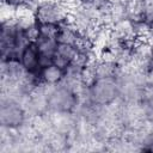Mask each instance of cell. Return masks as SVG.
I'll return each mask as SVG.
<instances>
[{"label": "cell", "instance_id": "6da1fadb", "mask_svg": "<svg viewBox=\"0 0 153 153\" xmlns=\"http://www.w3.org/2000/svg\"><path fill=\"white\" fill-rule=\"evenodd\" d=\"M72 6L63 0H39L35 7L37 23L62 24L68 20Z\"/></svg>", "mask_w": 153, "mask_h": 153}, {"label": "cell", "instance_id": "7a4b0ae2", "mask_svg": "<svg viewBox=\"0 0 153 153\" xmlns=\"http://www.w3.org/2000/svg\"><path fill=\"white\" fill-rule=\"evenodd\" d=\"M78 103V94L69 87L62 84L48 86V111L74 112Z\"/></svg>", "mask_w": 153, "mask_h": 153}, {"label": "cell", "instance_id": "3957f363", "mask_svg": "<svg viewBox=\"0 0 153 153\" xmlns=\"http://www.w3.org/2000/svg\"><path fill=\"white\" fill-rule=\"evenodd\" d=\"M88 92L91 100L99 105H108L117 100L121 94L117 76L96 79L94 82L91 86H88Z\"/></svg>", "mask_w": 153, "mask_h": 153}, {"label": "cell", "instance_id": "277c9868", "mask_svg": "<svg viewBox=\"0 0 153 153\" xmlns=\"http://www.w3.org/2000/svg\"><path fill=\"white\" fill-rule=\"evenodd\" d=\"M27 120H29V116L23 104H20L19 102L8 99V98L0 99V124L1 127L10 128V129H18Z\"/></svg>", "mask_w": 153, "mask_h": 153}, {"label": "cell", "instance_id": "5b68a950", "mask_svg": "<svg viewBox=\"0 0 153 153\" xmlns=\"http://www.w3.org/2000/svg\"><path fill=\"white\" fill-rule=\"evenodd\" d=\"M27 71L23 66L19 59H6L1 60L0 63V76H1V91L18 87L27 75Z\"/></svg>", "mask_w": 153, "mask_h": 153}, {"label": "cell", "instance_id": "8992f818", "mask_svg": "<svg viewBox=\"0 0 153 153\" xmlns=\"http://www.w3.org/2000/svg\"><path fill=\"white\" fill-rule=\"evenodd\" d=\"M129 66L147 75L149 69L153 67V48L151 42L143 38L134 41Z\"/></svg>", "mask_w": 153, "mask_h": 153}, {"label": "cell", "instance_id": "52a82bcc", "mask_svg": "<svg viewBox=\"0 0 153 153\" xmlns=\"http://www.w3.org/2000/svg\"><path fill=\"white\" fill-rule=\"evenodd\" d=\"M20 26L14 18L1 20V33H0V54L1 60L18 59L16 55L17 35Z\"/></svg>", "mask_w": 153, "mask_h": 153}, {"label": "cell", "instance_id": "ba28073f", "mask_svg": "<svg viewBox=\"0 0 153 153\" xmlns=\"http://www.w3.org/2000/svg\"><path fill=\"white\" fill-rule=\"evenodd\" d=\"M109 30H110V35L114 38H117L120 41L134 42L135 39H137L136 31H135V24L129 18H124V19L112 24L109 27Z\"/></svg>", "mask_w": 153, "mask_h": 153}, {"label": "cell", "instance_id": "9c48e42d", "mask_svg": "<svg viewBox=\"0 0 153 153\" xmlns=\"http://www.w3.org/2000/svg\"><path fill=\"white\" fill-rule=\"evenodd\" d=\"M39 53V61L41 66L45 67L53 63V59L57 48V41L55 38H48V37H42L39 36L38 39L35 42Z\"/></svg>", "mask_w": 153, "mask_h": 153}, {"label": "cell", "instance_id": "30bf717a", "mask_svg": "<svg viewBox=\"0 0 153 153\" xmlns=\"http://www.w3.org/2000/svg\"><path fill=\"white\" fill-rule=\"evenodd\" d=\"M19 60L22 61L25 69L30 73H39L42 66L39 61V53L37 49V45L35 42H31L26 45V48L23 50Z\"/></svg>", "mask_w": 153, "mask_h": 153}, {"label": "cell", "instance_id": "8fae6325", "mask_svg": "<svg viewBox=\"0 0 153 153\" xmlns=\"http://www.w3.org/2000/svg\"><path fill=\"white\" fill-rule=\"evenodd\" d=\"M76 54H78V49L74 45L59 43L53 59V63L62 69H66L71 65V62L74 60Z\"/></svg>", "mask_w": 153, "mask_h": 153}, {"label": "cell", "instance_id": "7c38bea8", "mask_svg": "<svg viewBox=\"0 0 153 153\" xmlns=\"http://www.w3.org/2000/svg\"><path fill=\"white\" fill-rule=\"evenodd\" d=\"M82 38V35L67 20L62 24H60V29L56 36L57 43H65V44H71L76 48L79 44L80 39Z\"/></svg>", "mask_w": 153, "mask_h": 153}, {"label": "cell", "instance_id": "4fadbf2b", "mask_svg": "<svg viewBox=\"0 0 153 153\" xmlns=\"http://www.w3.org/2000/svg\"><path fill=\"white\" fill-rule=\"evenodd\" d=\"M38 75H39L42 84H44L47 86H54V85H57L62 81L63 75H65V69L51 63L49 66L42 67Z\"/></svg>", "mask_w": 153, "mask_h": 153}, {"label": "cell", "instance_id": "5bb4252c", "mask_svg": "<svg viewBox=\"0 0 153 153\" xmlns=\"http://www.w3.org/2000/svg\"><path fill=\"white\" fill-rule=\"evenodd\" d=\"M121 69V66L112 61L106 60H97L96 63V76L97 79L102 78H116L118 72Z\"/></svg>", "mask_w": 153, "mask_h": 153}, {"label": "cell", "instance_id": "9a60e30c", "mask_svg": "<svg viewBox=\"0 0 153 153\" xmlns=\"http://www.w3.org/2000/svg\"><path fill=\"white\" fill-rule=\"evenodd\" d=\"M124 5L129 19H131L133 22L145 20L146 0H126Z\"/></svg>", "mask_w": 153, "mask_h": 153}, {"label": "cell", "instance_id": "2e32d148", "mask_svg": "<svg viewBox=\"0 0 153 153\" xmlns=\"http://www.w3.org/2000/svg\"><path fill=\"white\" fill-rule=\"evenodd\" d=\"M38 29H39V36L56 39V36H57V32L60 29V24L38 23Z\"/></svg>", "mask_w": 153, "mask_h": 153}, {"label": "cell", "instance_id": "e0dca14e", "mask_svg": "<svg viewBox=\"0 0 153 153\" xmlns=\"http://www.w3.org/2000/svg\"><path fill=\"white\" fill-rule=\"evenodd\" d=\"M39 0H1V2H5L7 5H11L16 8L23 7V6H29V7H36Z\"/></svg>", "mask_w": 153, "mask_h": 153}, {"label": "cell", "instance_id": "ac0fdd59", "mask_svg": "<svg viewBox=\"0 0 153 153\" xmlns=\"http://www.w3.org/2000/svg\"><path fill=\"white\" fill-rule=\"evenodd\" d=\"M147 82L153 85V67L149 69V72L147 73Z\"/></svg>", "mask_w": 153, "mask_h": 153}, {"label": "cell", "instance_id": "d6986e66", "mask_svg": "<svg viewBox=\"0 0 153 153\" xmlns=\"http://www.w3.org/2000/svg\"><path fill=\"white\" fill-rule=\"evenodd\" d=\"M94 0H76V4H80V5H91L93 4Z\"/></svg>", "mask_w": 153, "mask_h": 153}, {"label": "cell", "instance_id": "ffe728a7", "mask_svg": "<svg viewBox=\"0 0 153 153\" xmlns=\"http://www.w3.org/2000/svg\"><path fill=\"white\" fill-rule=\"evenodd\" d=\"M111 2H126V0H110Z\"/></svg>", "mask_w": 153, "mask_h": 153}, {"label": "cell", "instance_id": "44dd1931", "mask_svg": "<svg viewBox=\"0 0 153 153\" xmlns=\"http://www.w3.org/2000/svg\"><path fill=\"white\" fill-rule=\"evenodd\" d=\"M152 48H153V44H152Z\"/></svg>", "mask_w": 153, "mask_h": 153}]
</instances>
